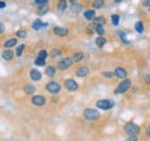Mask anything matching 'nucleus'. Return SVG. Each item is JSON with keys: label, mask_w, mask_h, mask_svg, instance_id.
Masks as SVG:
<instances>
[{"label": "nucleus", "mask_w": 150, "mask_h": 141, "mask_svg": "<svg viewBox=\"0 0 150 141\" xmlns=\"http://www.w3.org/2000/svg\"><path fill=\"white\" fill-rule=\"evenodd\" d=\"M124 132L128 137H139L141 134V127L137 124L128 122L124 125Z\"/></svg>", "instance_id": "1"}, {"label": "nucleus", "mask_w": 150, "mask_h": 141, "mask_svg": "<svg viewBox=\"0 0 150 141\" xmlns=\"http://www.w3.org/2000/svg\"><path fill=\"white\" fill-rule=\"evenodd\" d=\"M131 87H132L131 79H128V78L122 79V80L118 84V86L115 87V89H114V94H124V93H126Z\"/></svg>", "instance_id": "2"}, {"label": "nucleus", "mask_w": 150, "mask_h": 141, "mask_svg": "<svg viewBox=\"0 0 150 141\" xmlns=\"http://www.w3.org/2000/svg\"><path fill=\"white\" fill-rule=\"evenodd\" d=\"M83 117L86 121H96L100 117V114L98 110L96 109H93V108H87L83 110Z\"/></svg>", "instance_id": "3"}, {"label": "nucleus", "mask_w": 150, "mask_h": 141, "mask_svg": "<svg viewBox=\"0 0 150 141\" xmlns=\"http://www.w3.org/2000/svg\"><path fill=\"white\" fill-rule=\"evenodd\" d=\"M114 105H115L114 101L111 99H102V100L96 101V107L102 110H110L114 107Z\"/></svg>", "instance_id": "4"}, {"label": "nucleus", "mask_w": 150, "mask_h": 141, "mask_svg": "<svg viewBox=\"0 0 150 141\" xmlns=\"http://www.w3.org/2000/svg\"><path fill=\"white\" fill-rule=\"evenodd\" d=\"M73 63H74V61H73L72 57H69V56H67V57H62V59L58 62L57 68H58L59 70L65 71V70H67L68 68H71Z\"/></svg>", "instance_id": "5"}, {"label": "nucleus", "mask_w": 150, "mask_h": 141, "mask_svg": "<svg viewBox=\"0 0 150 141\" xmlns=\"http://www.w3.org/2000/svg\"><path fill=\"white\" fill-rule=\"evenodd\" d=\"M45 89H46L49 93H51V94H58V93L61 91V85H60L59 83H57V82L51 80V82H49V83L45 85Z\"/></svg>", "instance_id": "6"}, {"label": "nucleus", "mask_w": 150, "mask_h": 141, "mask_svg": "<svg viewBox=\"0 0 150 141\" xmlns=\"http://www.w3.org/2000/svg\"><path fill=\"white\" fill-rule=\"evenodd\" d=\"M64 86L65 88L67 89V91H69V92H75V91H77L79 89V84L75 82L74 79H66L65 82H64Z\"/></svg>", "instance_id": "7"}, {"label": "nucleus", "mask_w": 150, "mask_h": 141, "mask_svg": "<svg viewBox=\"0 0 150 141\" xmlns=\"http://www.w3.org/2000/svg\"><path fill=\"white\" fill-rule=\"evenodd\" d=\"M31 102L33 105L36 107H43L46 103V99L43 95H34L31 98Z\"/></svg>", "instance_id": "8"}, {"label": "nucleus", "mask_w": 150, "mask_h": 141, "mask_svg": "<svg viewBox=\"0 0 150 141\" xmlns=\"http://www.w3.org/2000/svg\"><path fill=\"white\" fill-rule=\"evenodd\" d=\"M52 31L58 37H66V36L69 34V30L67 28H62V27H54L52 29Z\"/></svg>", "instance_id": "9"}, {"label": "nucleus", "mask_w": 150, "mask_h": 141, "mask_svg": "<svg viewBox=\"0 0 150 141\" xmlns=\"http://www.w3.org/2000/svg\"><path fill=\"white\" fill-rule=\"evenodd\" d=\"M114 75L119 79H126L127 78V70L122 67H117L114 69Z\"/></svg>", "instance_id": "10"}, {"label": "nucleus", "mask_w": 150, "mask_h": 141, "mask_svg": "<svg viewBox=\"0 0 150 141\" xmlns=\"http://www.w3.org/2000/svg\"><path fill=\"white\" fill-rule=\"evenodd\" d=\"M89 72H90V69L88 67L83 66V67H80L77 70L75 71V75L77 77H80V78H84V77H87L89 75Z\"/></svg>", "instance_id": "11"}, {"label": "nucleus", "mask_w": 150, "mask_h": 141, "mask_svg": "<svg viewBox=\"0 0 150 141\" xmlns=\"http://www.w3.org/2000/svg\"><path fill=\"white\" fill-rule=\"evenodd\" d=\"M29 75H30V78L33 80H35V82H39L42 79V72L37 70V69H31Z\"/></svg>", "instance_id": "12"}, {"label": "nucleus", "mask_w": 150, "mask_h": 141, "mask_svg": "<svg viewBox=\"0 0 150 141\" xmlns=\"http://www.w3.org/2000/svg\"><path fill=\"white\" fill-rule=\"evenodd\" d=\"M134 30L137 32V34H143L144 32V24L142 21H136L135 24H134Z\"/></svg>", "instance_id": "13"}, {"label": "nucleus", "mask_w": 150, "mask_h": 141, "mask_svg": "<svg viewBox=\"0 0 150 141\" xmlns=\"http://www.w3.org/2000/svg\"><path fill=\"white\" fill-rule=\"evenodd\" d=\"M117 34H118V36H119L120 40H121L125 45H129V44H131V41H129V39L127 38V36H126V32H125V31H122V30H118Z\"/></svg>", "instance_id": "14"}, {"label": "nucleus", "mask_w": 150, "mask_h": 141, "mask_svg": "<svg viewBox=\"0 0 150 141\" xmlns=\"http://www.w3.org/2000/svg\"><path fill=\"white\" fill-rule=\"evenodd\" d=\"M1 56H2L4 60L11 61V60H13V57H14V53H13V51H11V50H6V51L2 52Z\"/></svg>", "instance_id": "15"}, {"label": "nucleus", "mask_w": 150, "mask_h": 141, "mask_svg": "<svg viewBox=\"0 0 150 141\" xmlns=\"http://www.w3.org/2000/svg\"><path fill=\"white\" fill-rule=\"evenodd\" d=\"M83 16L86 20H88V21H91V20H94L96 17V13H95L94 9H87L84 13H83Z\"/></svg>", "instance_id": "16"}, {"label": "nucleus", "mask_w": 150, "mask_h": 141, "mask_svg": "<svg viewBox=\"0 0 150 141\" xmlns=\"http://www.w3.org/2000/svg\"><path fill=\"white\" fill-rule=\"evenodd\" d=\"M47 25V23H43L40 20H35L34 21V23H33V29L34 30H39V29H42L43 27H46Z\"/></svg>", "instance_id": "17"}, {"label": "nucleus", "mask_w": 150, "mask_h": 141, "mask_svg": "<svg viewBox=\"0 0 150 141\" xmlns=\"http://www.w3.org/2000/svg\"><path fill=\"white\" fill-rule=\"evenodd\" d=\"M106 38H104V37H97L96 38V40H95V43H96V45L99 47V48H102V47H104L105 46V44H106Z\"/></svg>", "instance_id": "18"}, {"label": "nucleus", "mask_w": 150, "mask_h": 141, "mask_svg": "<svg viewBox=\"0 0 150 141\" xmlns=\"http://www.w3.org/2000/svg\"><path fill=\"white\" fill-rule=\"evenodd\" d=\"M35 92H36V87H35L34 85L28 84V85H25V86H24V93H25V94L31 95V94H34Z\"/></svg>", "instance_id": "19"}, {"label": "nucleus", "mask_w": 150, "mask_h": 141, "mask_svg": "<svg viewBox=\"0 0 150 141\" xmlns=\"http://www.w3.org/2000/svg\"><path fill=\"white\" fill-rule=\"evenodd\" d=\"M16 44H18V39H16V38H11V39H8L7 41H5L4 46H5L6 48H9V47L15 46Z\"/></svg>", "instance_id": "20"}, {"label": "nucleus", "mask_w": 150, "mask_h": 141, "mask_svg": "<svg viewBox=\"0 0 150 141\" xmlns=\"http://www.w3.org/2000/svg\"><path fill=\"white\" fill-rule=\"evenodd\" d=\"M45 75L47 76V77H54V75H56V68L53 67V66H49L46 69H45Z\"/></svg>", "instance_id": "21"}, {"label": "nucleus", "mask_w": 150, "mask_h": 141, "mask_svg": "<svg viewBox=\"0 0 150 141\" xmlns=\"http://www.w3.org/2000/svg\"><path fill=\"white\" fill-rule=\"evenodd\" d=\"M93 21H94V25H95V27H97V25H104V24H105V22H106L105 17H103V16H98V17H95Z\"/></svg>", "instance_id": "22"}, {"label": "nucleus", "mask_w": 150, "mask_h": 141, "mask_svg": "<svg viewBox=\"0 0 150 141\" xmlns=\"http://www.w3.org/2000/svg\"><path fill=\"white\" fill-rule=\"evenodd\" d=\"M57 7H58V9H59L60 12H64V10L67 8V1H66V0H59Z\"/></svg>", "instance_id": "23"}, {"label": "nucleus", "mask_w": 150, "mask_h": 141, "mask_svg": "<svg viewBox=\"0 0 150 141\" xmlns=\"http://www.w3.org/2000/svg\"><path fill=\"white\" fill-rule=\"evenodd\" d=\"M47 12H49V5L40 6V7H38V8H37V14H38V15H45Z\"/></svg>", "instance_id": "24"}, {"label": "nucleus", "mask_w": 150, "mask_h": 141, "mask_svg": "<svg viewBox=\"0 0 150 141\" xmlns=\"http://www.w3.org/2000/svg\"><path fill=\"white\" fill-rule=\"evenodd\" d=\"M72 59H73L74 62H80V61H82L84 59V54L82 53V52H77V53H75L72 56Z\"/></svg>", "instance_id": "25"}, {"label": "nucleus", "mask_w": 150, "mask_h": 141, "mask_svg": "<svg viewBox=\"0 0 150 141\" xmlns=\"http://www.w3.org/2000/svg\"><path fill=\"white\" fill-rule=\"evenodd\" d=\"M95 32L99 37H103L104 34H105V29H104L103 25H97V27H95Z\"/></svg>", "instance_id": "26"}, {"label": "nucleus", "mask_w": 150, "mask_h": 141, "mask_svg": "<svg viewBox=\"0 0 150 141\" xmlns=\"http://www.w3.org/2000/svg\"><path fill=\"white\" fill-rule=\"evenodd\" d=\"M71 10L73 12V13H80L81 10H82V6L80 5V3H72V6H71Z\"/></svg>", "instance_id": "27"}, {"label": "nucleus", "mask_w": 150, "mask_h": 141, "mask_svg": "<svg viewBox=\"0 0 150 141\" xmlns=\"http://www.w3.org/2000/svg\"><path fill=\"white\" fill-rule=\"evenodd\" d=\"M111 22H112V24L114 27H117L118 24H119V22H120V16L118 15V14H113L111 15Z\"/></svg>", "instance_id": "28"}, {"label": "nucleus", "mask_w": 150, "mask_h": 141, "mask_svg": "<svg viewBox=\"0 0 150 141\" xmlns=\"http://www.w3.org/2000/svg\"><path fill=\"white\" fill-rule=\"evenodd\" d=\"M93 6H94L95 9H100L104 6V0H95Z\"/></svg>", "instance_id": "29"}, {"label": "nucleus", "mask_w": 150, "mask_h": 141, "mask_svg": "<svg viewBox=\"0 0 150 141\" xmlns=\"http://www.w3.org/2000/svg\"><path fill=\"white\" fill-rule=\"evenodd\" d=\"M102 75H103V77L106 78V79H113V78L115 77L114 72H111V71H104Z\"/></svg>", "instance_id": "30"}, {"label": "nucleus", "mask_w": 150, "mask_h": 141, "mask_svg": "<svg viewBox=\"0 0 150 141\" xmlns=\"http://www.w3.org/2000/svg\"><path fill=\"white\" fill-rule=\"evenodd\" d=\"M34 2H35V5L38 6V7H40V6H45V5L49 3L47 0H34Z\"/></svg>", "instance_id": "31"}, {"label": "nucleus", "mask_w": 150, "mask_h": 141, "mask_svg": "<svg viewBox=\"0 0 150 141\" xmlns=\"http://www.w3.org/2000/svg\"><path fill=\"white\" fill-rule=\"evenodd\" d=\"M35 66H37V67H43V66H45V60L37 57V59L35 60Z\"/></svg>", "instance_id": "32"}, {"label": "nucleus", "mask_w": 150, "mask_h": 141, "mask_svg": "<svg viewBox=\"0 0 150 141\" xmlns=\"http://www.w3.org/2000/svg\"><path fill=\"white\" fill-rule=\"evenodd\" d=\"M39 59H43V60H46V57H47V52L45 51V50H42L39 53H38V56Z\"/></svg>", "instance_id": "33"}, {"label": "nucleus", "mask_w": 150, "mask_h": 141, "mask_svg": "<svg viewBox=\"0 0 150 141\" xmlns=\"http://www.w3.org/2000/svg\"><path fill=\"white\" fill-rule=\"evenodd\" d=\"M24 47H25V46H24L23 44L18 46V48H16V56H21V55H22L23 51H24Z\"/></svg>", "instance_id": "34"}, {"label": "nucleus", "mask_w": 150, "mask_h": 141, "mask_svg": "<svg viewBox=\"0 0 150 141\" xmlns=\"http://www.w3.org/2000/svg\"><path fill=\"white\" fill-rule=\"evenodd\" d=\"M61 54H62V52H61L60 50L54 48V50H52V52H51V56H52V57H58V56H60Z\"/></svg>", "instance_id": "35"}, {"label": "nucleus", "mask_w": 150, "mask_h": 141, "mask_svg": "<svg viewBox=\"0 0 150 141\" xmlns=\"http://www.w3.org/2000/svg\"><path fill=\"white\" fill-rule=\"evenodd\" d=\"M16 36H18L19 38H25V37H27V31L23 30V29H21V30H19V31L16 32Z\"/></svg>", "instance_id": "36"}, {"label": "nucleus", "mask_w": 150, "mask_h": 141, "mask_svg": "<svg viewBox=\"0 0 150 141\" xmlns=\"http://www.w3.org/2000/svg\"><path fill=\"white\" fill-rule=\"evenodd\" d=\"M144 84L148 85V86L150 85V75H146L144 76Z\"/></svg>", "instance_id": "37"}, {"label": "nucleus", "mask_w": 150, "mask_h": 141, "mask_svg": "<svg viewBox=\"0 0 150 141\" xmlns=\"http://www.w3.org/2000/svg\"><path fill=\"white\" fill-rule=\"evenodd\" d=\"M125 141H139V138L137 137H127Z\"/></svg>", "instance_id": "38"}, {"label": "nucleus", "mask_w": 150, "mask_h": 141, "mask_svg": "<svg viewBox=\"0 0 150 141\" xmlns=\"http://www.w3.org/2000/svg\"><path fill=\"white\" fill-rule=\"evenodd\" d=\"M142 5H143L144 7H149L150 8V0H143V1H142Z\"/></svg>", "instance_id": "39"}, {"label": "nucleus", "mask_w": 150, "mask_h": 141, "mask_svg": "<svg viewBox=\"0 0 150 141\" xmlns=\"http://www.w3.org/2000/svg\"><path fill=\"white\" fill-rule=\"evenodd\" d=\"M146 134L150 138V124L147 126V128H146Z\"/></svg>", "instance_id": "40"}, {"label": "nucleus", "mask_w": 150, "mask_h": 141, "mask_svg": "<svg viewBox=\"0 0 150 141\" xmlns=\"http://www.w3.org/2000/svg\"><path fill=\"white\" fill-rule=\"evenodd\" d=\"M6 7V2L5 1H0V8H5Z\"/></svg>", "instance_id": "41"}, {"label": "nucleus", "mask_w": 150, "mask_h": 141, "mask_svg": "<svg viewBox=\"0 0 150 141\" xmlns=\"http://www.w3.org/2000/svg\"><path fill=\"white\" fill-rule=\"evenodd\" d=\"M4 29H5V28H4V24H2V23H0V34H2Z\"/></svg>", "instance_id": "42"}, {"label": "nucleus", "mask_w": 150, "mask_h": 141, "mask_svg": "<svg viewBox=\"0 0 150 141\" xmlns=\"http://www.w3.org/2000/svg\"><path fill=\"white\" fill-rule=\"evenodd\" d=\"M124 0H114V2H117V3H119V2H122Z\"/></svg>", "instance_id": "43"}, {"label": "nucleus", "mask_w": 150, "mask_h": 141, "mask_svg": "<svg viewBox=\"0 0 150 141\" xmlns=\"http://www.w3.org/2000/svg\"><path fill=\"white\" fill-rule=\"evenodd\" d=\"M52 101H53V102H57V101H58V99H57V98H53V99H52Z\"/></svg>", "instance_id": "44"}, {"label": "nucleus", "mask_w": 150, "mask_h": 141, "mask_svg": "<svg viewBox=\"0 0 150 141\" xmlns=\"http://www.w3.org/2000/svg\"><path fill=\"white\" fill-rule=\"evenodd\" d=\"M69 1H71L72 3H74V2H75V1H76V0H69Z\"/></svg>", "instance_id": "45"}, {"label": "nucleus", "mask_w": 150, "mask_h": 141, "mask_svg": "<svg viewBox=\"0 0 150 141\" xmlns=\"http://www.w3.org/2000/svg\"><path fill=\"white\" fill-rule=\"evenodd\" d=\"M149 12H150V8H149Z\"/></svg>", "instance_id": "46"}, {"label": "nucleus", "mask_w": 150, "mask_h": 141, "mask_svg": "<svg viewBox=\"0 0 150 141\" xmlns=\"http://www.w3.org/2000/svg\"><path fill=\"white\" fill-rule=\"evenodd\" d=\"M4 1H5V0H4Z\"/></svg>", "instance_id": "47"}]
</instances>
